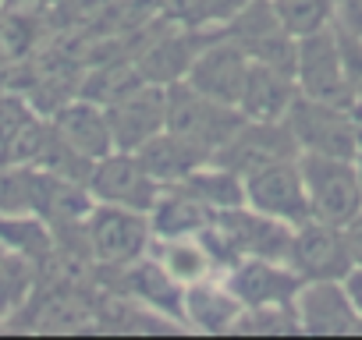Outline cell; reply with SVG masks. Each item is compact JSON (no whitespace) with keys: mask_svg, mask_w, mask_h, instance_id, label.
<instances>
[{"mask_svg":"<svg viewBox=\"0 0 362 340\" xmlns=\"http://www.w3.org/2000/svg\"><path fill=\"white\" fill-rule=\"evenodd\" d=\"M167 128L199 149H210V145H224L238 131V117L203 92L196 96L185 89H174L167 103Z\"/></svg>","mask_w":362,"mask_h":340,"instance_id":"1","label":"cell"},{"mask_svg":"<svg viewBox=\"0 0 362 340\" xmlns=\"http://www.w3.org/2000/svg\"><path fill=\"white\" fill-rule=\"evenodd\" d=\"M96 192L117 206H128V210H149L156 206V185H153V174L139 163V159H128V156H117V159H107L96 174Z\"/></svg>","mask_w":362,"mask_h":340,"instance_id":"4","label":"cell"},{"mask_svg":"<svg viewBox=\"0 0 362 340\" xmlns=\"http://www.w3.org/2000/svg\"><path fill=\"white\" fill-rule=\"evenodd\" d=\"M203 220H206V213L196 195H174L170 206H160V213H156V227L163 234H185L192 227H203Z\"/></svg>","mask_w":362,"mask_h":340,"instance_id":"17","label":"cell"},{"mask_svg":"<svg viewBox=\"0 0 362 340\" xmlns=\"http://www.w3.org/2000/svg\"><path fill=\"white\" fill-rule=\"evenodd\" d=\"M224 241H228V248H235V252H252V255H284L288 252V231L281 227V224H274V220H256V217H242V213H235V217H224L217 227H214Z\"/></svg>","mask_w":362,"mask_h":340,"instance_id":"6","label":"cell"},{"mask_svg":"<svg viewBox=\"0 0 362 340\" xmlns=\"http://www.w3.org/2000/svg\"><path fill=\"white\" fill-rule=\"evenodd\" d=\"M295 248V262L313 273V277H330L344 266V248L337 245L334 234H327L323 227H309L298 234V241L291 245Z\"/></svg>","mask_w":362,"mask_h":340,"instance_id":"11","label":"cell"},{"mask_svg":"<svg viewBox=\"0 0 362 340\" xmlns=\"http://www.w3.org/2000/svg\"><path fill=\"white\" fill-rule=\"evenodd\" d=\"M189 305H192L196 322L206 326V329H221V326H228L231 315H235V308H238V305H235L224 291H217V287H199V291H192Z\"/></svg>","mask_w":362,"mask_h":340,"instance_id":"16","label":"cell"},{"mask_svg":"<svg viewBox=\"0 0 362 340\" xmlns=\"http://www.w3.org/2000/svg\"><path fill=\"white\" fill-rule=\"evenodd\" d=\"M277 8L291 29H316L323 15V0H277Z\"/></svg>","mask_w":362,"mask_h":340,"instance_id":"18","label":"cell"},{"mask_svg":"<svg viewBox=\"0 0 362 340\" xmlns=\"http://www.w3.org/2000/svg\"><path fill=\"white\" fill-rule=\"evenodd\" d=\"M249 199H252L256 210H263L270 217H288V220H302L305 217L302 178L295 174L284 159L252 170V178H249Z\"/></svg>","mask_w":362,"mask_h":340,"instance_id":"3","label":"cell"},{"mask_svg":"<svg viewBox=\"0 0 362 340\" xmlns=\"http://www.w3.org/2000/svg\"><path fill=\"white\" fill-rule=\"evenodd\" d=\"M160 266L170 280L177 284H203L206 269H210V255L203 245H192V241H170L163 245L160 252Z\"/></svg>","mask_w":362,"mask_h":340,"instance_id":"14","label":"cell"},{"mask_svg":"<svg viewBox=\"0 0 362 340\" xmlns=\"http://www.w3.org/2000/svg\"><path fill=\"white\" fill-rule=\"evenodd\" d=\"M291 291H295V280L274 273V269L263 266V262L245 266V269H238V277H235V294H242L249 305H263V301H270V298H274V301H284Z\"/></svg>","mask_w":362,"mask_h":340,"instance_id":"13","label":"cell"},{"mask_svg":"<svg viewBox=\"0 0 362 340\" xmlns=\"http://www.w3.org/2000/svg\"><path fill=\"white\" fill-rule=\"evenodd\" d=\"M160 121H163V114H160L156 96H135V99L110 110V128L117 131L121 145H139V142L153 138Z\"/></svg>","mask_w":362,"mask_h":340,"instance_id":"9","label":"cell"},{"mask_svg":"<svg viewBox=\"0 0 362 340\" xmlns=\"http://www.w3.org/2000/svg\"><path fill=\"white\" fill-rule=\"evenodd\" d=\"M206 156V149L192 145L181 135H163V138H146L139 149V163L149 170L153 178H181Z\"/></svg>","mask_w":362,"mask_h":340,"instance_id":"7","label":"cell"},{"mask_svg":"<svg viewBox=\"0 0 362 340\" xmlns=\"http://www.w3.org/2000/svg\"><path fill=\"white\" fill-rule=\"evenodd\" d=\"M93 234H96V248H100L103 255H110V259H132V255L142 248L146 227H142L135 217L114 210V213H100V217H96Z\"/></svg>","mask_w":362,"mask_h":340,"instance_id":"10","label":"cell"},{"mask_svg":"<svg viewBox=\"0 0 362 340\" xmlns=\"http://www.w3.org/2000/svg\"><path fill=\"white\" fill-rule=\"evenodd\" d=\"M245 64L238 50H210L196 71H192V85L196 92L217 99V103H238L242 89H245Z\"/></svg>","mask_w":362,"mask_h":340,"instance_id":"5","label":"cell"},{"mask_svg":"<svg viewBox=\"0 0 362 340\" xmlns=\"http://www.w3.org/2000/svg\"><path fill=\"white\" fill-rule=\"evenodd\" d=\"M348 248H351V255H358V259H362V220L351 227V241H348Z\"/></svg>","mask_w":362,"mask_h":340,"instance_id":"19","label":"cell"},{"mask_svg":"<svg viewBox=\"0 0 362 340\" xmlns=\"http://www.w3.org/2000/svg\"><path fill=\"white\" fill-rule=\"evenodd\" d=\"M302 75H305V85H309V92L316 99H334L337 96L341 75L334 68V50L323 40L305 43V50H302Z\"/></svg>","mask_w":362,"mask_h":340,"instance_id":"15","label":"cell"},{"mask_svg":"<svg viewBox=\"0 0 362 340\" xmlns=\"http://www.w3.org/2000/svg\"><path fill=\"white\" fill-rule=\"evenodd\" d=\"M302 181L309 192V202L320 210V217L327 220H344L355 213L358 206V188L351 170L330 156H309L305 170H302Z\"/></svg>","mask_w":362,"mask_h":340,"instance_id":"2","label":"cell"},{"mask_svg":"<svg viewBox=\"0 0 362 340\" xmlns=\"http://www.w3.org/2000/svg\"><path fill=\"white\" fill-rule=\"evenodd\" d=\"M291 149L288 135L274 131V128H256V131H238L224 142V159H231L235 166L245 170H259L267 163L284 159V152Z\"/></svg>","mask_w":362,"mask_h":340,"instance_id":"8","label":"cell"},{"mask_svg":"<svg viewBox=\"0 0 362 340\" xmlns=\"http://www.w3.org/2000/svg\"><path fill=\"white\" fill-rule=\"evenodd\" d=\"M249 114L256 117H274L277 110H284L288 103V85L277 71L270 68H252L245 75V89H242V99H238Z\"/></svg>","mask_w":362,"mask_h":340,"instance_id":"12","label":"cell"}]
</instances>
